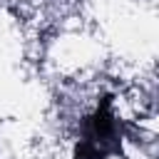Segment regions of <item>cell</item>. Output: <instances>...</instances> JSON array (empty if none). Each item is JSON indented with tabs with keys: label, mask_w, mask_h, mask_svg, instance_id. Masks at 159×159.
I'll return each mask as SVG.
<instances>
[{
	"label": "cell",
	"mask_w": 159,
	"mask_h": 159,
	"mask_svg": "<svg viewBox=\"0 0 159 159\" xmlns=\"http://www.w3.org/2000/svg\"><path fill=\"white\" fill-rule=\"evenodd\" d=\"M122 152V122L112 112V99L104 97L84 119L75 159H109Z\"/></svg>",
	"instance_id": "1"
}]
</instances>
